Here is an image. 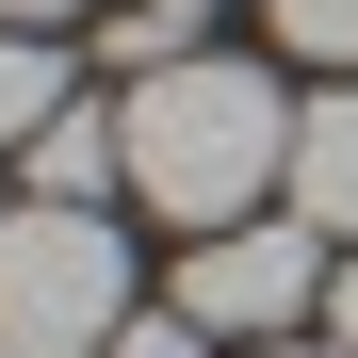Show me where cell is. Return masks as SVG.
Wrapping results in <instances>:
<instances>
[{
    "label": "cell",
    "instance_id": "6da1fadb",
    "mask_svg": "<svg viewBox=\"0 0 358 358\" xmlns=\"http://www.w3.org/2000/svg\"><path fill=\"white\" fill-rule=\"evenodd\" d=\"M114 131H131V196L179 212V245L196 228H245L277 179H293V98L261 66H212V49H179L114 98Z\"/></svg>",
    "mask_w": 358,
    "mask_h": 358
},
{
    "label": "cell",
    "instance_id": "7a4b0ae2",
    "mask_svg": "<svg viewBox=\"0 0 358 358\" xmlns=\"http://www.w3.org/2000/svg\"><path fill=\"white\" fill-rule=\"evenodd\" d=\"M114 326H131V245H114V212L17 196L0 212V358H98Z\"/></svg>",
    "mask_w": 358,
    "mask_h": 358
},
{
    "label": "cell",
    "instance_id": "3957f363",
    "mask_svg": "<svg viewBox=\"0 0 358 358\" xmlns=\"http://www.w3.org/2000/svg\"><path fill=\"white\" fill-rule=\"evenodd\" d=\"M310 293H326V228L310 212H245V228H196V245H179L163 310H196L212 342H293Z\"/></svg>",
    "mask_w": 358,
    "mask_h": 358
},
{
    "label": "cell",
    "instance_id": "277c9868",
    "mask_svg": "<svg viewBox=\"0 0 358 358\" xmlns=\"http://www.w3.org/2000/svg\"><path fill=\"white\" fill-rule=\"evenodd\" d=\"M277 212H310L326 245H358V82H326L310 114H293V179H277Z\"/></svg>",
    "mask_w": 358,
    "mask_h": 358
},
{
    "label": "cell",
    "instance_id": "5b68a950",
    "mask_svg": "<svg viewBox=\"0 0 358 358\" xmlns=\"http://www.w3.org/2000/svg\"><path fill=\"white\" fill-rule=\"evenodd\" d=\"M49 114H66V49H49V33H17V17H0V147H33V131H49Z\"/></svg>",
    "mask_w": 358,
    "mask_h": 358
},
{
    "label": "cell",
    "instance_id": "8992f818",
    "mask_svg": "<svg viewBox=\"0 0 358 358\" xmlns=\"http://www.w3.org/2000/svg\"><path fill=\"white\" fill-rule=\"evenodd\" d=\"M277 49H310V66H358V0H277Z\"/></svg>",
    "mask_w": 358,
    "mask_h": 358
},
{
    "label": "cell",
    "instance_id": "52a82bcc",
    "mask_svg": "<svg viewBox=\"0 0 358 358\" xmlns=\"http://www.w3.org/2000/svg\"><path fill=\"white\" fill-rule=\"evenodd\" d=\"M98 358H212V326H196V310H131Z\"/></svg>",
    "mask_w": 358,
    "mask_h": 358
},
{
    "label": "cell",
    "instance_id": "ba28073f",
    "mask_svg": "<svg viewBox=\"0 0 358 358\" xmlns=\"http://www.w3.org/2000/svg\"><path fill=\"white\" fill-rule=\"evenodd\" d=\"M0 17H17V33H66V17H82V0H0Z\"/></svg>",
    "mask_w": 358,
    "mask_h": 358
},
{
    "label": "cell",
    "instance_id": "9c48e42d",
    "mask_svg": "<svg viewBox=\"0 0 358 358\" xmlns=\"http://www.w3.org/2000/svg\"><path fill=\"white\" fill-rule=\"evenodd\" d=\"M326 326H342V358H358V261H342V293H326Z\"/></svg>",
    "mask_w": 358,
    "mask_h": 358
},
{
    "label": "cell",
    "instance_id": "30bf717a",
    "mask_svg": "<svg viewBox=\"0 0 358 358\" xmlns=\"http://www.w3.org/2000/svg\"><path fill=\"white\" fill-rule=\"evenodd\" d=\"M147 17H212V0H147Z\"/></svg>",
    "mask_w": 358,
    "mask_h": 358
},
{
    "label": "cell",
    "instance_id": "8fae6325",
    "mask_svg": "<svg viewBox=\"0 0 358 358\" xmlns=\"http://www.w3.org/2000/svg\"><path fill=\"white\" fill-rule=\"evenodd\" d=\"M245 358H310V342H245Z\"/></svg>",
    "mask_w": 358,
    "mask_h": 358
}]
</instances>
